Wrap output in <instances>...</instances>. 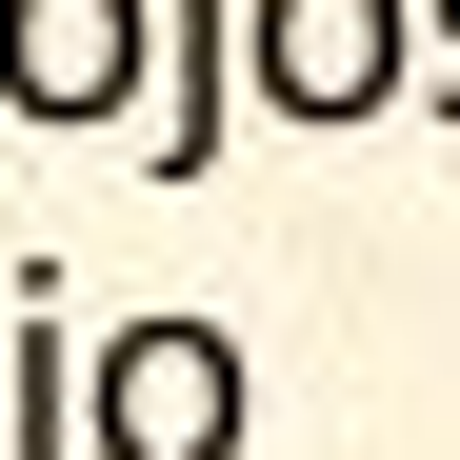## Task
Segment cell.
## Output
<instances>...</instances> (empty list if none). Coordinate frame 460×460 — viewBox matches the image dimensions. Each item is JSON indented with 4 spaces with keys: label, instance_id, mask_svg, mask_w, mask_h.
Returning a JSON list of instances; mask_svg holds the SVG:
<instances>
[{
    "label": "cell",
    "instance_id": "obj_1",
    "mask_svg": "<svg viewBox=\"0 0 460 460\" xmlns=\"http://www.w3.org/2000/svg\"><path fill=\"white\" fill-rule=\"evenodd\" d=\"M241 420H261V380H241L220 321H181V300L81 341V460H241Z\"/></svg>",
    "mask_w": 460,
    "mask_h": 460
},
{
    "label": "cell",
    "instance_id": "obj_2",
    "mask_svg": "<svg viewBox=\"0 0 460 460\" xmlns=\"http://www.w3.org/2000/svg\"><path fill=\"white\" fill-rule=\"evenodd\" d=\"M420 81V0H241V101L300 140H360Z\"/></svg>",
    "mask_w": 460,
    "mask_h": 460
},
{
    "label": "cell",
    "instance_id": "obj_3",
    "mask_svg": "<svg viewBox=\"0 0 460 460\" xmlns=\"http://www.w3.org/2000/svg\"><path fill=\"white\" fill-rule=\"evenodd\" d=\"M140 40H161V0H0V101L40 140H120L140 120Z\"/></svg>",
    "mask_w": 460,
    "mask_h": 460
},
{
    "label": "cell",
    "instance_id": "obj_4",
    "mask_svg": "<svg viewBox=\"0 0 460 460\" xmlns=\"http://www.w3.org/2000/svg\"><path fill=\"white\" fill-rule=\"evenodd\" d=\"M220 120H241V0H161V40H140V181H200Z\"/></svg>",
    "mask_w": 460,
    "mask_h": 460
},
{
    "label": "cell",
    "instance_id": "obj_5",
    "mask_svg": "<svg viewBox=\"0 0 460 460\" xmlns=\"http://www.w3.org/2000/svg\"><path fill=\"white\" fill-rule=\"evenodd\" d=\"M0 460H81V321H60V280H40V321H0Z\"/></svg>",
    "mask_w": 460,
    "mask_h": 460
},
{
    "label": "cell",
    "instance_id": "obj_6",
    "mask_svg": "<svg viewBox=\"0 0 460 460\" xmlns=\"http://www.w3.org/2000/svg\"><path fill=\"white\" fill-rule=\"evenodd\" d=\"M401 101H440V120H460V0H420V81H401Z\"/></svg>",
    "mask_w": 460,
    "mask_h": 460
}]
</instances>
